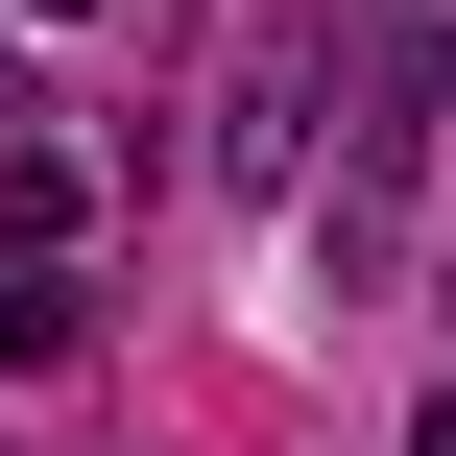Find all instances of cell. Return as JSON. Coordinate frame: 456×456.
Masks as SVG:
<instances>
[{"label": "cell", "instance_id": "cell-1", "mask_svg": "<svg viewBox=\"0 0 456 456\" xmlns=\"http://www.w3.org/2000/svg\"><path fill=\"white\" fill-rule=\"evenodd\" d=\"M433 72H456V24H433V0H337V48H313V120H337V168H361V192L433 144Z\"/></svg>", "mask_w": 456, "mask_h": 456}, {"label": "cell", "instance_id": "cell-2", "mask_svg": "<svg viewBox=\"0 0 456 456\" xmlns=\"http://www.w3.org/2000/svg\"><path fill=\"white\" fill-rule=\"evenodd\" d=\"M24 24H120V0H24Z\"/></svg>", "mask_w": 456, "mask_h": 456}]
</instances>
